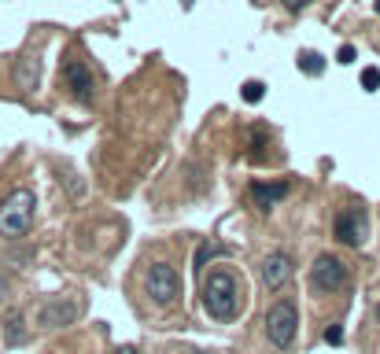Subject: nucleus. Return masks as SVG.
Listing matches in <instances>:
<instances>
[{"mask_svg":"<svg viewBox=\"0 0 380 354\" xmlns=\"http://www.w3.org/2000/svg\"><path fill=\"white\" fill-rule=\"evenodd\" d=\"M203 310L214 321H233L240 314V284L229 269H214L203 281Z\"/></svg>","mask_w":380,"mask_h":354,"instance_id":"1","label":"nucleus"},{"mask_svg":"<svg viewBox=\"0 0 380 354\" xmlns=\"http://www.w3.org/2000/svg\"><path fill=\"white\" fill-rule=\"evenodd\" d=\"M34 207H37V196L30 188H15L11 196L0 203V236L4 240H19L30 233L34 225Z\"/></svg>","mask_w":380,"mask_h":354,"instance_id":"2","label":"nucleus"},{"mask_svg":"<svg viewBox=\"0 0 380 354\" xmlns=\"http://www.w3.org/2000/svg\"><path fill=\"white\" fill-rule=\"evenodd\" d=\"M295 329H299V310H295L292 299H277L266 310V336L277 350H288L295 340Z\"/></svg>","mask_w":380,"mask_h":354,"instance_id":"3","label":"nucleus"},{"mask_svg":"<svg viewBox=\"0 0 380 354\" xmlns=\"http://www.w3.org/2000/svg\"><path fill=\"white\" fill-rule=\"evenodd\" d=\"M144 288H148V295H152L155 307H170V303L181 295V277H177L174 266L155 262L152 269H148V277H144Z\"/></svg>","mask_w":380,"mask_h":354,"instance_id":"4","label":"nucleus"},{"mask_svg":"<svg viewBox=\"0 0 380 354\" xmlns=\"http://www.w3.org/2000/svg\"><path fill=\"white\" fill-rule=\"evenodd\" d=\"M310 284H314V292H340L347 284V266L336 255H318L310 266Z\"/></svg>","mask_w":380,"mask_h":354,"instance_id":"5","label":"nucleus"},{"mask_svg":"<svg viewBox=\"0 0 380 354\" xmlns=\"http://www.w3.org/2000/svg\"><path fill=\"white\" fill-rule=\"evenodd\" d=\"M63 82H67V89H71V96H74L78 104H93L96 82H93V71L81 59H67V63H63Z\"/></svg>","mask_w":380,"mask_h":354,"instance_id":"6","label":"nucleus"},{"mask_svg":"<svg viewBox=\"0 0 380 354\" xmlns=\"http://www.w3.org/2000/svg\"><path fill=\"white\" fill-rule=\"evenodd\" d=\"M369 236V221H366V211L362 207H351V211H343L336 218V240L347 248H362Z\"/></svg>","mask_w":380,"mask_h":354,"instance_id":"7","label":"nucleus"},{"mask_svg":"<svg viewBox=\"0 0 380 354\" xmlns=\"http://www.w3.org/2000/svg\"><path fill=\"white\" fill-rule=\"evenodd\" d=\"M78 303H71V299H52V303H44L41 307V314H37V321H41V329H59V325H71V321L78 317Z\"/></svg>","mask_w":380,"mask_h":354,"instance_id":"8","label":"nucleus"},{"mask_svg":"<svg viewBox=\"0 0 380 354\" xmlns=\"http://www.w3.org/2000/svg\"><path fill=\"white\" fill-rule=\"evenodd\" d=\"M288 277H292V255L273 251V255H266V259H262V281H266L270 292H277V288L285 284Z\"/></svg>","mask_w":380,"mask_h":354,"instance_id":"9","label":"nucleus"},{"mask_svg":"<svg viewBox=\"0 0 380 354\" xmlns=\"http://www.w3.org/2000/svg\"><path fill=\"white\" fill-rule=\"evenodd\" d=\"M285 196H288V185H285V181H277V185H262V181H255V185H251V200H255L259 211H270V207L280 203Z\"/></svg>","mask_w":380,"mask_h":354,"instance_id":"10","label":"nucleus"},{"mask_svg":"<svg viewBox=\"0 0 380 354\" xmlns=\"http://www.w3.org/2000/svg\"><path fill=\"white\" fill-rule=\"evenodd\" d=\"M37 78H41V67H37V56H23L19 59V89L30 92L37 85Z\"/></svg>","mask_w":380,"mask_h":354,"instance_id":"11","label":"nucleus"},{"mask_svg":"<svg viewBox=\"0 0 380 354\" xmlns=\"http://www.w3.org/2000/svg\"><path fill=\"white\" fill-rule=\"evenodd\" d=\"M299 71L310 74V78H318V74L325 71V59H321L318 52H299Z\"/></svg>","mask_w":380,"mask_h":354,"instance_id":"12","label":"nucleus"},{"mask_svg":"<svg viewBox=\"0 0 380 354\" xmlns=\"http://www.w3.org/2000/svg\"><path fill=\"white\" fill-rule=\"evenodd\" d=\"M240 96H244V104H259L262 96H266V85L251 78V82H244V85H240Z\"/></svg>","mask_w":380,"mask_h":354,"instance_id":"13","label":"nucleus"},{"mask_svg":"<svg viewBox=\"0 0 380 354\" xmlns=\"http://www.w3.org/2000/svg\"><path fill=\"white\" fill-rule=\"evenodd\" d=\"M362 89H366V92H376V89H380V71H376V67H366V71H362Z\"/></svg>","mask_w":380,"mask_h":354,"instance_id":"14","label":"nucleus"},{"mask_svg":"<svg viewBox=\"0 0 380 354\" xmlns=\"http://www.w3.org/2000/svg\"><path fill=\"white\" fill-rule=\"evenodd\" d=\"M23 314H11V332H8V343H19L23 340Z\"/></svg>","mask_w":380,"mask_h":354,"instance_id":"15","label":"nucleus"},{"mask_svg":"<svg viewBox=\"0 0 380 354\" xmlns=\"http://www.w3.org/2000/svg\"><path fill=\"white\" fill-rule=\"evenodd\" d=\"M336 63H343V67H351V63H355V48H351V44H343L340 52H336Z\"/></svg>","mask_w":380,"mask_h":354,"instance_id":"16","label":"nucleus"},{"mask_svg":"<svg viewBox=\"0 0 380 354\" xmlns=\"http://www.w3.org/2000/svg\"><path fill=\"white\" fill-rule=\"evenodd\" d=\"M325 343H333V347H336V343H343V329H340V325L325 329Z\"/></svg>","mask_w":380,"mask_h":354,"instance_id":"17","label":"nucleus"},{"mask_svg":"<svg viewBox=\"0 0 380 354\" xmlns=\"http://www.w3.org/2000/svg\"><path fill=\"white\" fill-rule=\"evenodd\" d=\"M285 8H288V11H303L307 0H285Z\"/></svg>","mask_w":380,"mask_h":354,"instance_id":"18","label":"nucleus"},{"mask_svg":"<svg viewBox=\"0 0 380 354\" xmlns=\"http://www.w3.org/2000/svg\"><path fill=\"white\" fill-rule=\"evenodd\" d=\"M4 295H8V284H4V277H0V303H4Z\"/></svg>","mask_w":380,"mask_h":354,"instance_id":"19","label":"nucleus"},{"mask_svg":"<svg viewBox=\"0 0 380 354\" xmlns=\"http://www.w3.org/2000/svg\"><path fill=\"white\" fill-rule=\"evenodd\" d=\"M119 354H133V350H129V347H126V350H119Z\"/></svg>","mask_w":380,"mask_h":354,"instance_id":"20","label":"nucleus"},{"mask_svg":"<svg viewBox=\"0 0 380 354\" xmlns=\"http://www.w3.org/2000/svg\"><path fill=\"white\" fill-rule=\"evenodd\" d=\"M376 15H380V0H376Z\"/></svg>","mask_w":380,"mask_h":354,"instance_id":"21","label":"nucleus"},{"mask_svg":"<svg viewBox=\"0 0 380 354\" xmlns=\"http://www.w3.org/2000/svg\"><path fill=\"white\" fill-rule=\"evenodd\" d=\"M376 321H380V307H376Z\"/></svg>","mask_w":380,"mask_h":354,"instance_id":"22","label":"nucleus"}]
</instances>
